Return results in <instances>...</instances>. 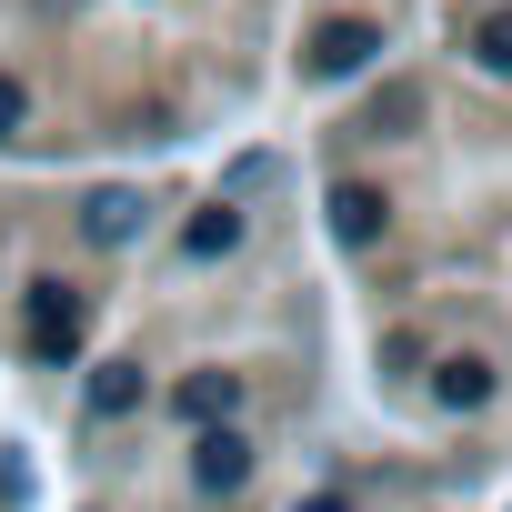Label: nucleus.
<instances>
[{
  "label": "nucleus",
  "mask_w": 512,
  "mask_h": 512,
  "mask_svg": "<svg viewBox=\"0 0 512 512\" xmlns=\"http://www.w3.org/2000/svg\"><path fill=\"white\" fill-rule=\"evenodd\" d=\"M332 231L342 241H372L382 231V191H332Z\"/></svg>",
  "instance_id": "39448f33"
},
{
  "label": "nucleus",
  "mask_w": 512,
  "mask_h": 512,
  "mask_svg": "<svg viewBox=\"0 0 512 512\" xmlns=\"http://www.w3.org/2000/svg\"><path fill=\"white\" fill-rule=\"evenodd\" d=\"M302 512H342V502H332V492H322V502H302Z\"/></svg>",
  "instance_id": "f8f14e48"
},
{
  "label": "nucleus",
  "mask_w": 512,
  "mask_h": 512,
  "mask_svg": "<svg viewBox=\"0 0 512 512\" xmlns=\"http://www.w3.org/2000/svg\"><path fill=\"white\" fill-rule=\"evenodd\" d=\"M31 322H41V342H51V352H71V332H81L71 282H41V292H31Z\"/></svg>",
  "instance_id": "f03ea898"
},
{
  "label": "nucleus",
  "mask_w": 512,
  "mask_h": 512,
  "mask_svg": "<svg viewBox=\"0 0 512 512\" xmlns=\"http://www.w3.org/2000/svg\"><path fill=\"white\" fill-rule=\"evenodd\" d=\"M81 221H91V241H121V231H131V201H121V191H111V201H91V211H81Z\"/></svg>",
  "instance_id": "1a4fd4ad"
},
{
  "label": "nucleus",
  "mask_w": 512,
  "mask_h": 512,
  "mask_svg": "<svg viewBox=\"0 0 512 512\" xmlns=\"http://www.w3.org/2000/svg\"><path fill=\"white\" fill-rule=\"evenodd\" d=\"M442 402H452V412H482V402H492V362H472V352L442 362Z\"/></svg>",
  "instance_id": "7ed1b4c3"
},
{
  "label": "nucleus",
  "mask_w": 512,
  "mask_h": 512,
  "mask_svg": "<svg viewBox=\"0 0 512 512\" xmlns=\"http://www.w3.org/2000/svg\"><path fill=\"white\" fill-rule=\"evenodd\" d=\"M362 61H372V21H332V31L312 41V71H322V81H342V71H362Z\"/></svg>",
  "instance_id": "f257e3e1"
},
{
  "label": "nucleus",
  "mask_w": 512,
  "mask_h": 512,
  "mask_svg": "<svg viewBox=\"0 0 512 512\" xmlns=\"http://www.w3.org/2000/svg\"><path fill=\"white\" fill-rule=\"evenodd\" d=\"M231 231H241L231 211H201V221H191V251H201V262H211V251H231Z\"/></svg>",
  "instance_id": "6e6552de"
},
{
  "label": "nucleus",
  "mask_w": 512,
  "mask_h": 512,
  "mask_svg": "<svg viewBox=\"0 0 512 512\" xmlns=\"http://www.w3.org/2000/svg\"><path fill=\"white\" fill-rule=\"evenodd\" d=\"M472 61H482V71H512V11H492V21L472 31Z\"/></svg>",
  "instance_id": "0eeeda50"
},
{
  "label": "nucleus",
  "mask_w": 512,
  "mask_h": 512,
  "mask_svg": "<svg viewBox=\"0 0 512 512\" xmlns=\"http://www.w3.org/2000/svg\"><path fill=\"white\" fill-rule=\"evenodd\" d=\"M0 131H21V91L11 81H0Z\"/></svg>",
  "instance_id": "9b49d317"
},
{
  "label": "nucleus",
  "mask_w": 512,
  "mask_h": 512,
  "mask_svg": "<svg viewBox=\"0 0 512 512\" xmlns=\"http://www.w3.org/2000/svg\"><path fill=\"white\" fill-rule=\"evenodd\" d=\"M131 402H141L131 372H101V382H91V412H131Z\"/></svg>",
  "instance_id": "9d476101"
},
{
  "label": "nucleus",
  "mask_w": 512,
  "mask_h": 512,
  "mask_svg": "<svg viewBox=\"0 0 512 512\" xmlns=\"http://www.w3.org/2000/svg\"><path fill=\"white\" fill-rule=\"evenodd\" d=\"M241 472H251V442H241V432H211V442H201V482H211V492H231Z\"/></svg>",
  "instance_id": "20e7f679"
},
{
  "label": "nucleus",
  "mask_w": 512,
  "mask_h": 512,
  "mask_svg": "<svg viewBox=\"0 0 512 512\" xmlns=\"http://www.w3.org/2000/svg\"><path fill=\"white\" fill-rule=\"evenodd\" d=\"M231 402H241V382H231V372H201V382L181 392V412H191V422H221Z\"/></svg>",
  "instance_id": "423d86ee"
}]
</instances>
